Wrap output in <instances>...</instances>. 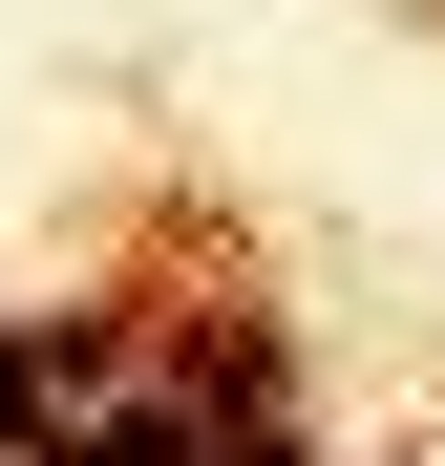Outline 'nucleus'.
<instances>
[{"label":"nucleus","mask_w":445,"mask_h":466,"mask_svg":"<svg viewBox=\"0 0 445 466\" xmlns=\"http://www.w3.org/2000/svg\"><path fill=\"white\" fill-rule=\"evenodd\" d=\"M64 381H86V319H22V339H0V445H22Z\"/></svg>","instance_id":"f257e3e1"},{"label":"nucleus","mask_w":445,"mask_h":466,"mask_svg":"<svg viewBox=\"0 0 445 466\" xmlns=\"http://www.w3.org/2000/svg\"><path fill=\"white\" fill-rule=\"evenodd\" d=\"M86 466H191V424H106V445H86Z\"/></svg>","instance_id":"f03ea898"}]
</instances>
